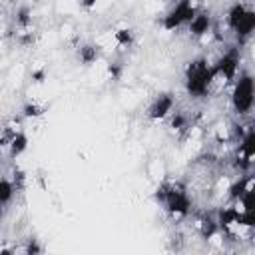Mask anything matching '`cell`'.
<instances>
[{
  "label": "cell",
  "mask_w": 255,
  "mask_h": 255,
  "mask_svg": "<svg viewBox=\"0 0 255 255\" xmlns=\"http://www.w3.org/2000/svg\"><path fill=\"white\" fill-rule=\"evenodd\" d=\"M231 86L233 88H231L229 102L233 112L239 118L249 116L253 110V76L249 72H239L237 78L231 82Z\"/></svg>",
  "instance_id": "1"
},
{
  "label": "cell",
  "mask_w": 255,
  "mask_h": 255,
  "mask_svg": "<svg viewBox=\"0 0 255 255\" xmlns=\"http://www.w3.org/2000/svg\"><path fill=\"white\" fill-rule=\"evenodd\" d=\"M173 106H175L173 94H167V92L157 94V96L151 100V104L147 106V118H149L151 122H163V120L173 112Z\"/></svg>",
  "instance_id": "2"
},
{
  "label": "cell",
  "mask_w": 255,
  "mask_h": 255,
  "mask_svg": "<svg viewBox=\"0 0 255 255\" xmlns=\"http://www.w3.org/2000/svg\"><path fill=\"white\" fill-rule=\"evenodd\" d=\"M213 28V16L203 8V10H197L193 14V18L187 22V32L191 34V38H199L203 34H207L209 30Z\"/></svg>",
  "instance_id": "3"
},
{
  "label": "cell",
  "mask_w": 255,
  "mask_h": 255,
  "mask_svg": "<svg viewBox=\"0 0 255 255\" xmlns=\"http://www.w3.org/2000/svg\"><path fill=\"white\" fill-rule=\"evenodd\" d=\"M114 38H116V48L122 52L133 48V44H135V32L126 24L114 28Z\"/></svg>",
  "instance_id": "4"
},
{
  "label": "cell",
  "mask_w": 255,
  "mask_h": 255,
  "mask_svg": "<svg viewBox=\"0 0 255 255\" xmlns=\"http://www.w3.org/2000/svg\"><path fill=\"white\" fill-rule=\"evenodd\" d=\"M247 8H249V4H245V2H235V4H231L229 8H227V12H225V24H227V28L233 32L235 28H237V24L241 22V18L245 16V12H247Z\"/></svg>",
  "instance_id": "5"
},
{
  "label": "cell",
  "mask_w": 255,
  "mask_h": 255,
  "mask_svg": "<svg viewBox=\"0 0 255 255\" xmlns=\"http://www.w3.org/2000/svg\"><path fill=\"white\" fill-rule=\"evenodd\" d=\"M28 149V135L24 131H18L10 137V145H8V157L10 159H16L20 157L24 151Z\"/></svg>",
  "instance_id": "6"
},
{
  "label": "cell",
  "mask_w": 255,
  "mask_h": 255,
  "mask_svg": "<svg viewBox=\"0 0 255 255\" xmlns=\"http://www.w3.org/2000/svg\"><path fill=\"white\" fill-rule=\"evenodd\" d=\"M98 58H100V50H98L94 44H84V46L78 48V60H80L84 66L96 64Z\"/></svg>",
  "instance_id": "7"
},
{
  "label": "cell",
  "mask_w": 255,
  "mask_h": 255,
  "mask_svg": "<svg viewBox=\"0 0 255 255\" xmlns=\"http://www.w3.org/2000/svg\"><path fill=\"white\" fill-rule=\"evenodd\" d=\"M46 114V106L38 104V102H26L22 106V118L24 120H38Z\"/></svg>",
  "instance_id": "8"
},
{
  "label": "cell",
  "mask_w": 255,
  "mask_h": 255,
  "mask_svg": "<svg viewBox=\"0 0 255 255\" xmlns=\"http://www.w3.org/2000/svg\"><path fill=\"white\" fill-rule=\"evenodd\" d=\"M14 193H16V187H14L12 179L10 177H0V203L8 205L14 197Z\"/></svg>",
  "instance_id": "9"
},
{
  "label": "cell",
  "mask_w": 255,
  "mask_h": 255,
  "mask_svg": "<svg viewBox=\"0 0 255 255\" xmlns=\"http://www.w3.org/2000/svg\"><path fill=\"white\" fill-rule=\"evenodd\" d=\"M16 26L24 28V26H34L32 24V8L30 6H20L16 10Z\"/></svg>",
  "instance_id": "10"
},
{
  "label": "cell",
  "mask_w": 255,
  "mask_h": 255,
  "mask_svg": "<svg viewBox=\"0 0 255 255\" xmlns=\"http://www.w3.org/2000/svg\"><path fill=\"white\" fill-rule=\"evenodd\" d=\"M18 131H24V128H22V120L20 118H10V120H6L4 122V128H2V133H6V135H14V133H18Z\"/></svg>",
  "instance_id": "11"
},
{
  "label": "cell",
  "mask_w": 255,
  "mask_h": 255,
  "mask_svg": "<svg viewBox=\"0 0 255 255\" xmlns=\"http://www.w3.org/2000/svg\"><path fill=\"white\" fill-rule=\"evenodd\" d=\"M122 72H124V66H122L120 62H110V64H106V80L116 82V80L122 78Z\"/></svg>",
  "instance_id": "12"
},
{
  "label": "cell",
  "mask_w": 255,
  "mask_h": 255,
  "mask_svg": "<svg viewBox=\"0 0 255 255\" xmlns=\"http://www.w3.org/2000/svg\"><path fill=\"white\" fill-rule=\"evenodd\" d=\"M14 253V245H10L6 239H0V255H10Z\"/></svg>",
  "instance_id": "13"
},
{
  "label": "cell",
  "mask_w": 255,
  "mask_h": 255,
  "mask_svg": "<svg viewBox=\"0 0 255 255\" xmlns=\"http://www.w3.org/2000/svg\"><path fill=\"white\" fill-rule=\"evenodd\" d=\"M98 2H100V0H80V6H82L84 10H88V12H90V10H96Z\"/></svg>",
  "instance_id": "14"
},
{
  "label": "cell",
  "mask_w": 255,
  "mask_h": 255,
  "mask_svg": "<svg viewBox=\"0 0 255 255\" xmlns=\"http://www.w3.org/2000/svg\"><path fill=\"white\" fill-rule=\"evenodd\" d=\"M2 217H4V205L0 203V219H2Z\"/></svg>",
  "instance_id": "15"
},
{
  "label": "cell",
  "mask_w": 255,
  "mask_h": 255,
  "mask_svg": "<svg viewBox=\"0 0 255 255\" xmlns=\"http://www.w3.org/2000/svg\"><path fill=\"white\" fill-rule=\"evenodd\" d=\"M0 161H2V151H0Z\"/></svg>",
  "instance_id": "16"
}]
</instances>
